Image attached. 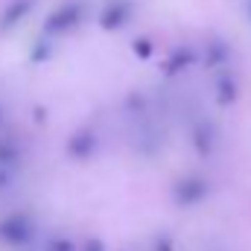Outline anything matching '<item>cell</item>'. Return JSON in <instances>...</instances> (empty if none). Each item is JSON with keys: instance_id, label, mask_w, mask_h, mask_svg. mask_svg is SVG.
<instances>
[{"instance_id": "obj_1", "label": "cell", "mask_w": 251, "mask_h": 251, "mask_svg": "<svg viewBox=\"0 0 251 251\" xmlns=\"http://www.w3.org/2000/svg\"><path fill=\"white\" fill-rule=\"evenodd\" d=\"M82 21H85V3H82V0H64L62 6H56V9L47 15L44 32H47V35H67V32H73Z\"/></svg>"}, {"instance_id": "obj_2", "label": "cell", "mask_w": 251, "mask_h": 251, "mask_svg": "<svg viewBox=\"0 0 251 251\" xmlns=\"http://www.w3.org/2000/svg\"><path fill=\"white\" fill-rule=\"evenodd\" d=\"M32 237H35V222H32V216L29 213H9V216H3L0 219V243L3 246H26V243H32Z\"/></svg>"}, {"instance_id": "obj_3", "label": "cell", "mask_w": 251, "mask_h": 251, "mask_svg": "<svg viewBox=\"0 0 251 251\" xmlns=\"http://www.w3.org/2000/svg\"><path fill=\"white\" fill-rule=\"evenodd\" d=\"M210 193V184L201 178V176H184L173 184V199L178 207H193L199 201H204Z\"/></svg>"}, {"instance_id": "obj_4", "label": "cell", "mask_w": 251, "mask_h": 251, "mask_svg": "<svg viewBox=\"0 0 251 251\" xmlns=\"http://www.w3.org/2000/svg\"><path fill=\"white\" fill-rule=\"evenodd\" d=\"M131 15H134V0H108L100 12V26L108 32L120 29L131 21Z\"/></svg>"}, {"instance_id": "obj_5", "label": "cell", "mask_w": 251, "mask_h": 251, "mask_svg": "<svg viewBox=\"0 0 251 251\" xmlns=\"http://www.w3.org/2000/svg\"><path fill=\"white\" fill-rule=\"evenodd\" d=\"M97 146H100V137L91 128H79V131H73L67 137V146L64 149H67V155L73 161H88V158H94Z\"/></svg>"}, {"instance_id": "obj_6", "label": "cell", "mask_w": 251, "mask_h": 251, "mask_svg": "<svg viewBox=\"0 0 251 251\" xmlns=\"http://www.w3.org/2000/svg\"><path fill=\"white\" fill-rule=\"evenodd\" d=\"M32 6H35V0H9V6L0 12V35L12 32V29L32 12Z\"/></svg>"}, {"instance_id": "obj_7", "label": "cell", "mask_w": 251, "mask_h": 251, "mask_svg": "<svg viewBox=\"0 0 251 251\" xmlns=\"http://www.w3.org/2000/svg\"><path fill=\"white\" fill-rule=\"evenodd\" d=\"M21 161V146L15 137H0V167L3 170H15V164Z\"/></svg>"}, {"instance_id": "obj_8", "label": "cell", "mask_w": 251, "mask_h": 251, "mask_svg": "<svg viewBox=\"0 0 251 251\" xmlns=\"http://www.w3.org/2000/svg\"><path fill=\"white\" fill-rule=\"evenodd\" d=\"M240 85H237V79L234 76H222L219 79V94H216V100H219V105H231L237 97H240V91H237Z\"/></svg>"}, {"instance_id": "obj_9", "label": "cell", "mask_w": 251, "mask_h": 251, "mask_svg": "<svg viewBox=\"0 0 251 251\" xmlns=\"http://www.w3.org/2000/svg\"><path fill=\"white\" fill-rule=\"evenodd\" d=\"M193 143H196V152H199V155H210V152H213V131L204 128V126H199V128L193 131Z\"/></svg>"}, {"instance_id": "obj_10", "label": "cell", "mask_w": 251, "mask_h": 251, "mask_svg": "<svg viewBox=\"0 0 251 251\" xmlns=\"http://www.w3.org/2000/svg\"><path fill=\"white\" fill-rule=\"evenodd\" d=\"M187 64H193V50L178 47V50L173 53V59L167 62V73H170V76H176V73H178V70H184Z\"/></svg>"}, {"instance_id": "obj_11", "label": "cell", "mask_w": 251, "mask_h": 251, "mask_svg": "<svg viewBox=\"0 0 251 251\" xmlns=\"http://www.w3.org/2000/svg\"><path fill=\"white\" fill-rule=\"evenodd\" d=\"M228 62V47L222 41H210L207 44V64L210 67H219V64Z\"/></svg>"}, {"instance_id": "obj_12", "label": "cell", "mask_w": 251, "mask_h": 251, "mask_svg": "<svg viewBox=\"0 0 251 251\" xmlns=\"http://www.w3.org/2000/svg\"><path fill=\"white\" fill-rule=\"evenodd\" d=\"M50 56H53V44H50L47 38H38L35 47H32V53H29V59H32L35 64H41V62H47Z\"/></svg>"}, {"instance_id": "obj_13", "label": "cell", "mask_w": 251, "mask_h": 251, "mask_svg": "<svg viewBox=\"0 0 251 251\" xmlns=\"http://www.w3.org/2000/svg\"><path fill=\"white\" fill-rule=\"evenodd\" d=\"M131 50H134L137 59H149V56H152V41H149V38H137Z\"/></svg>"}, {"instance_id": "obj_14", "label": "cell", "mask_w": 251, "mask_h": 251, "mask_svg": "<svg viewBox=\"0 0 251 251\" xmlns=\"http://www.w3.org/2000/svg\"><path fill=\"white\" fill-rule=\"evenodd\" d=\"M47 251H76V246L67 240V237H53L47 243Z\"/></svg>"}, {"instance_id": "obj_15", "label": "cell", "mask_w": 251, "mask_h": 251, "mask_svg": "<svg viewBox=\"0 0 251 251\" xmlns=\"http://www.w3.org/2000/svg\"><path fill=\"white\" fill-rule=\"evenodd\" d=\"M155 251H173V240L170 237H158L155 240Z\"/></svg>"}, {"instance_id": "obj_16", "label": "cell", "mask_w": 251, "mask_h": 251, "mask_svg": "<svg viewBox=\"0 0 251 251\" xmlns=\"http://www.w3.org/2000/svg\"><path fill=\"white\" fill-rule=\"evenodd\" d=\"M9 184H12V170H3L0 167V190H6Z\"/></svg>"}, {"instance_id": "obj_17", "label": "cell", "mask_w": 251, "mask_h": 251, "mask_svg": "<svg viewBox=\"0 0 251 251\" xmlns=\"http://www.w3.org/2000/svg\"><path fill=\"white\" fill-rule=\"evenodd\" d=\"M85 251H105V246H102V240H88Z\"/></svg>"}, {"instance_id": "obj_18", "label": "cell", "mask_w": 251, "mask_h": 251, "mask_svg": "<svg viewBox=\"0 0 251 251\" xmlns=\"http://www.w3.org/2000/svg\"><path fill=\"white\" fill-rule=\"evenodd\" d=\"M0 126H3V108H0Z\"/></svg>"}, {"instance_id": "obj_19", "label": "cell", "mask_w": 251, "mask_h": 251, "mask_svg": "<svg viewBox=\"0 0 251 251\" xmlns=\"http://www.w3.org/2000/svg\"><path fill=\"white\" fill-rule=\"evenodd\" d=\"M249 18H251V0H249Z\"/></svg>"}]
</instances>
